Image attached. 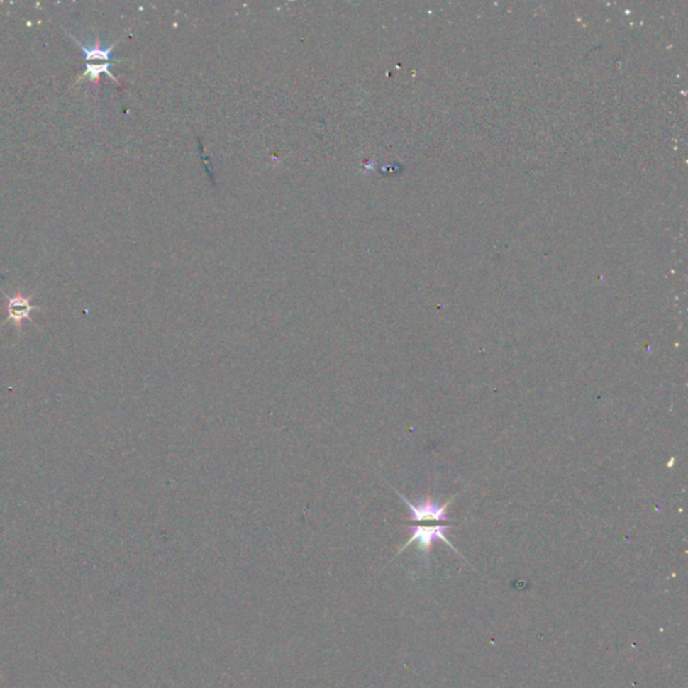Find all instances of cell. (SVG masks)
<instances>
[{"mask_svg": "<svg viewBox=\"0 0 688 688\" xmlns=\"http://www.w3.org/2000/svg\"><path fill=\"white\" fill-rule=\"evenodd\" d=\"M409 528L411 531V536H410L408 542L398 551V554H401L404 550H406L410 545L417 543L418 550H420L421 553L423 554V557H425V561H426V563H429L431 550H432L434 542H437V540H443L455 553L459 554L457 548H455L448 540V538L445 536V533L450 528V526H443V524L441 526H411Z\"/></svg>", "mask_w": 688, "mask_h": 688, "instance_id": "obj_1", "label": "cell"}, {"mask_svg": "<svg viewBox=\"0 0 688 688\" xmlns=\"http://www.w3.org/2000/svg\"><path fill=\"white\" fill-rule=\"evenodd\" d=\"M395 492L398 494V496L402 499V501L408 506L409 510H410L409 521H411V522H428V521L444 522V521H449L448 506L456 497V495H455L444 504H440V503L434 501L432 497L428 496L423 501H420L418 504H413L402 494H399L398 491H395Z\"/></svg>", "mask_w": 688, "mask_h": 688, "instance_id": "obj_2", "label": "cell"}, {"mask_svg": "<svg viewBox=\"0 0 688 688\" xmlns=\"http://www.w3.org/2000/svg\"><path fill=\"white\" fill-rule=\"evenodd\" d=\"M7 299V320L6 323H13L16 328L22 326L25 320L33 321L31 314L39 311L38 306H33V296H23L18 294L13 296L4 294Z\"/></svg>", "mask_w": 688, "mask_h": 688, "instance_id": "obj_3", "label": "cell"}, {"mask_svg": "<svg viewBox=\"0 0 688 688\" xmlns=\"http://www.w3.org/2000/svg\"><path fill=\"white\" fill-rule=\"evenodd\" d=\"M65 33H66V34H67L70 38L73 39V40L76 42L77 45H78V48L82 50V58H84V60H87V61H91V60H105V61H108V62H109V61L113 58L112 51H113V49H115L117 42L113 43V45H111V46L104 48V46H101V43H100V38H99V35H97L96 39H94V43H93L91 46H87V45H84V43H81L78 39L74 38V37H73L70 33H67L66 30H65Z\"/></svg>", "mask_w": 688, "mask_h": 688, "instance_id": "obj_4", "label": "cell"}, {"mask_svg": "<svg viewBox=\"0 0 688 688\" xmlns=\"http://www.w3.org/2000/svg\"><path fill=\"white\" fill-rule=\"evenodd\" d=\"M112 66H113V65L111 64V62H105V64L101 65H85V70H84V72H82L79 76L77 77L76 82H74V87H76L77 84H78L79 81H82V79H85V78H88V79H90L91 82H99V81H100V76H101V74H106V76L109 77L111 79H113L115 82L118 84V79H117V78L112 74V72H111V67H112Z\"/></svg>", "mask_w": 688, "mask_h": 688, "instance_id": "obj_5", "label": "cell"}]
</instances>
